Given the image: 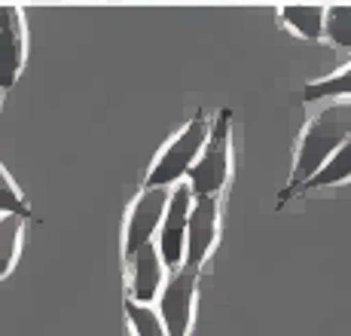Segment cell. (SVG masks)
<instances>
[{"instance_id":"1","label":"cell","mask_w":351,"mask_h":336,"mask_svg":"<svg viewBox=\"0 0 351 336\" xmlns=\"http://www.w3.org/2000/svg\"><path fill=\"white\" fill-rule=\"evenodd\" d=\"M348 141H351V98H333L302 129L293 156V171L287 178V187L278 193V205L293 199V193L306 180H312Z\"/></svg>"},{"instance_id":"2","label":"cell","mask_w":351,"mask_h":336,"mask_svg":"<svg viewBox=\"0 0 351 336\" xmlns=\"http://www.w3.org/2000/svg\"><path fill=\"white\" fill-rule=\"evenodd\" d=\"M211 129H214L211 110H199L190 123L159 150V156L153 159L150 171H147L144 187H150V190L168 187V190H171V187H178V180L190 178V171L195 168V163H199L202 150H205L208 138H211Z\"/></svg>"},{"instance_id":"3","label":"cell","mask_w":351,"mask_h":336,"mask_svg":"<svg viewBox=\"0 0 351 336\" xmlns=\"http://www.w3.org/2000/svg\"><path fill=\"white\" fill-rule=\"evenodd\" d=\"M229 171H232V110L214 113V129L208 138L205 150H202L199 163L190 171V187L195 196H211L220 199Z\"/></svg>"},{"instance_id":"4","label":"cell","mask_w":351,"mask_h":336,"mask_svg":"<svg viewBox=\"0 0 351 336\" xmlns=\"http://www.w3.org/2000/svg\"><path fill=\"white\" fill-rule=\"evenodd\" d=\"M195 300H199V272L190 266H180L168 275L165 287L159 293V318L168 336H190L195 318Z\"/></svg>"},{"instance_id":"5","label":"cell","mask_w":351,"mask_h":336,"mask_svg":"<svg viewBox=\"0 0 351 336\" xmlns=\"http://www.w3.org/2000/svg\"><path fill=\"white\" fill-rule=\"evenodd\" d=\"M168 202H171V190L168 187H156V190L144 187L134 196L132 208L125 214V226H123V257H132L138 248L156 241L162 217L168 211Z\"/></svg>"},{"instance_id":"6","label":"cell","mask_w":351,"mask_h":336,"mask_svg":"<svg viewBox=\"0 0 351 336\" xmlns=\"http://www.w3.org/2000/svg\"><path fill=\"white\" fill-rule=\"evenodd\" d=\"M195 193L190 184H178L171 187V202L168 211L162 217V226L156 232V248L162 254L165 269H180L184 266V254H186V224H190V211H193Z\"/></svg>"},{"instance_id":"7","label":"cell","mask_w":351,"mask_h":336,"mask_svg":"<svg viewBox=\"0 0 351 336\" xmlns=\"http://www.w3.org/2000/svg\"><path fill=\"white\" fill-rule=\"evenodd\" d=\"M217 239H220V199L195 196L193 211H190V224H186L184 266H190L199 272L202 263L211 257Z\"/></svg>"},{"instance_id":"8","label":"cell","mask_w":351,"mask_h":336,"mask_svg":"<svg viewBox=\"0 0 351 336\" xmlns=\"http://www.w3.org/2000/svg\"><path fill=\"white\" fill-rule=\"evenodd\" d=\"M28 56V28L19 6H0V89H12Z\"/></svg>"},{"instance_id":"9","label":"cell","mask_w":351,"mask_h":336,"mask_svg":"<svg viewBox=\"0 0 351 336\" xmlns=\"http://www.w3.org/2000/svg\"><path fill=\"white\" fill-rule=\"evenodd\" d=\"M162 281H165V263L156 248V241L138 248L132 257H125V287L128 300L153 306V300L159 297Z\"/></svg>"},{"instance_id":"10","label":"cell","mask_w":351,"mask_h":336,"mask_svg":"<svg viewBox=\"0 0 351 336\" xmlns=\"http://www.w3.org/2000/svg\"><path fill=\"white\" fill-rule=\"evenodd\" d=\"M281 22L287 25L296 37L302 40H321L324 37V25H327V6L318 3H290L278 10Z\"/></svg>"},{"instance_id":"11","label":"cell","mask_w":351,"mask_h":336,"mask_svg":"<svg viewBox=\"0 0 351 336\" xmlns=\"http://www.w3.org/2000/svg\"><path fill=\"white\" fill-rule=\"evenodd\" d=\"M348 180H351V141L342 144V150L336 153L312 180H306L293 196H300V193H315V190H330V187H342V184H348Z\"/></svg>"},{"instance_id":"12","label":"cell","mask_w":351,"mask_h":336,"mask_svg":"<svg viewBox=\"0 0 351 336\" xmlns=\"http://www.w3.org/2000/svg\"><path fill=\"white\" fill-rule=\"evenodd\" d=\"M22 239H25V217L19 214H0V278L12 272L22 254Z\"/></svg>"},{"instance_id":"13","label":"cell","mask_w":351,"mask_h":336,"mask_svg":"<svg viewBox=\"0 0 351 336\" xmlns=\"http://www.w3.org/2000/svg\"><path fill=\"white\" fill-rule=\"evenodd\" d=\"M333 98H351V64L342 71L330 73L324 80H315L302 89V101L315 104V101H333Z\"/></svg>"},{"instance_id":"14","label":"cell","mask_w":351,"mask_h":336,"mask_svg":"<svg viewBox=\"0 0 351 336\" xmlns=\"http://www.w3.org/2000/svg\"><path fill=\"white\" fill-rule=\"evenodd\" d=\"M125 321H128L132 336H168L156 309L144 306V302H134L128 297H125Z\"/></svg>"},{"instance_id":"15","label":"cell","mask_w":351,"mask_h":336,"mask_svg":"<svg viewBox=\"0 0 351 336\" xmlns=\"http://www.w3.org/2000/svg\"><path fill=\"white\" fill-rule=\"evenodd\" d=\"M324 37L342 52H351V3L327 6V25H324Z\"/></svg>"},{"instance_id":"16","label":"cell","mask_w":351,"mask_h":336,"mask_svg":"<svg viewBox=\"0 0 351 336\" xmlns=\"http://www.w3.org/2000/svg\"><path fill=\"white\" fill-rule=\"evenodd\" d=\"M0 214H19L25 220L34 217L31 202L25 199V193L16 187V180L10 178V171L3 165H0Z\"/></svg>"},{"instance_id":"17","label":"cell","mask_w":351,"mask_h":336,"mask_svg":"<svg viewBox=\"0 0 351 336\" xmlns=\"http://www.w3.org/2000/svg\"><path fill=\"white\" fill-rule=\"evenodd\" d=\"M0 104H3V89H0Z\"/></svg>"}]
</instances>
